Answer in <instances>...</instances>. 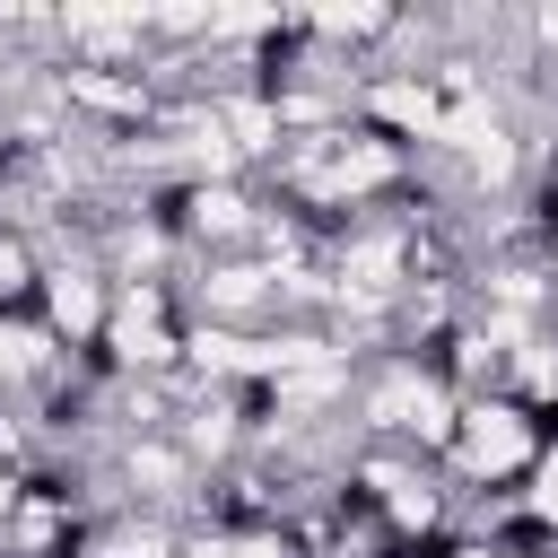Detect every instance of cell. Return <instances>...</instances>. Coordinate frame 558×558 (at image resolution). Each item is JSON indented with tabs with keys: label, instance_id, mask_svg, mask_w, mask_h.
Wrapping results in <instances>:
<instances>
[{
	"label": "cell",
	"instance_id": "obj_1",
	"mask_svg": "<svg viewBox=\"0 0 558 558\" xmlns=\"http://www.w3.org/2000/svg\"><path fill=\"white\" fill-rule=\"evenodd\" d=\"M541 445H549V427H541L523 401L480 392V401H462V410H453L445 480H453V488H523V471L541 462Z\"/></svg>",
	"mask_w": 558,
	"mask_h": 558
},
{
	"label": "cell",
	"instance_id": "obj_2",
	"mask_svg": "<svg viewBox=\"0 0 558 558\" xmlns=\"http://www.w3.org/2000/svg\"><path fill=\"white\" fill-rule=\"evenodd\" d=\"M35 323H44L52 349L96 357V340H105V323H113V279H105L87 253H52L44 279H35Z\"/></svg>",
	"mask_w": 558,
	"mask_h": 558
}]
</instances>
